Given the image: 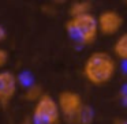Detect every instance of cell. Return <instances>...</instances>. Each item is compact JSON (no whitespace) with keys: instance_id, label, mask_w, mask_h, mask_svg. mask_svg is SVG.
<instances>
[{"instance_id":"1","label":"cell","mask_w":127,"mask_h":124,"mask_svg":"<svg viewBox=\"0 0 127 124\" xmlns=\"http://www.w3.org/2000/svg\"><path fill=\"white\" fill-rule=\"evenodd\" d=\"M83 76L94 86L107 85L116 74V61L108 52L97 50L88 56L83 63Z\"/></svg>"},{"instance_id":"2","label":"cell","mask_w":127,"mask_h":124,"mask_svg":"<svg viewBox=\"0 0 127 124\" xmlns=\"http://www.w3.org/2000/svg\"><path fill=\"white\" fill-rule=\"evenodd\" d=\"M66 31L72 41L82 45H90L96 41L98 27H97V19L94 15L85 14L79 17L70 18L66 22Z\"/></svg>"},{"instance_id":"3","label":"cell","mask_w":127,"mask_h":124,"mask_svg":"<svg viewBox=\"0 0 127 124\" xmlns=\"http://www.w3.org/2000/svg\"><path fill=\"white\" fill-rule=\"evenodd\" d=\"M30 119L33 124H60V112L56 99L44 93L34 104Z\"/></svg>"},{"instance_id":"4","label":"cell","mask_w":127,"mask_h":124,"mask_svg":"<svg viewBox=\"0 0 127 124\" xmlns=\"http://www.w3.org/2000/svg\"><path fill=\"white\" fill-rule=\"evenodd\" d=\"M58 106L60 115L68 121L70 124H75L79 112L83 108V99L81 94L72 90H63L58 97Z\"/></svg>"},{"instance_id":"5","label":"cell","mask_w":127,"mask_h":124,"mask_svg":"<svg viewBox=\"0 0 127 124\" xmlns=\"http://www.w3.org/2000/svg\"><path fill=\"white\" fill-rule=\"evenodd\" d=\"M97 19V27L98 31L104 36H113L123 26V18L119 12L113 10H105L98 15Z\"/></svg>"},{"instance_id":"6","label":"cell","mask_w":127,"mask_h":124,"mask_svg":"<svg viewBox=\"0 0 127 124\" xmlns=\"http://www.w3.org/2000/svg\"><path fill=\"white\" fill-rule=\"evenodd\" d=\"M18 90V78L11 71H0V106L7 108Z\"/></svg>"},{"instance_id":"7","label":"cell","mask_w":127,"mask_h":124,"mask_svg":"<svg viewBox=\"0 0 127 124\" xmlns=\"http://www.w3.org/2000/svg\"><path fill=\"white\" fill-rule=\"evenodd\" d=\"M90 10H92V3L90 1H85V0L74 1L68 8V15H70V18L79 17V15L90 14Z\"/></svg>"},{"instance_id":"8","label":"cell","mask_w":127,"mask_h":124,"mask_svg":"<svg viewBox=\"0 0 127 124\" xmlns=\"http://www.w3.org/2000/svg\"><path fill=\"white\" fill-rule=\"evenodd\" d=\"M113 53L118 59L127 61V33H123L116 38L113 44Z\"/></svg>"},{"instance_id":"9","label":"cell","mask_w":127,"mask_h":124,"mask_svg":"<svg viewBox=\"0 0 127 124\" xmlns=\"http://www.w3.org/2000/svg\"><path fill=\"white\" fill-rule=\"evenodd\" d=\"M42 87L40 85H32L28 87V90L25 91V99L26 101H30V102H34L36 104L37 101L40 99V97L42 96Z\"/></svg>"},{"instance_id":"10","label":"cell","mask_w":127,"mask_h":124,"mask_svg":"<svg viewBox=\"0 0 127 124\" xmlns=\"http://www.w3.org/2000/svg\"><path fill=\"white\" fill-rule=\"evenodd\" d=\"M93 117H94V113H93V109L88 105H83L82 110L79 112L77 117V121L75 124H92L93 121Z\"/></svg>"},{"instance_id":"11","label":"cell","mask_w":127,"mask_h":124,"mask_svg":"<svg viewBox=\"0 0 127 124\" xmlns=\"http://www.w3.org/2000/svg\"><path fill=\"white\" fill-rule=\"evenodd\" d=\"M7 61H8V52L3 48H0V68L6 66Z\"/></svg>"},{"instance_id":"12","label":"cell","mask_w":127,"mask_h":124,"mask_svg":"<svg viewBox=\"0 0 127 124\" xmlns=\"http://www.w3.org/2000/svg\"><path fill=\"white\" fill-rule=\"evenodd\" d=\"M6 38H7V31H6V29H4L3 26L0 25V42L4 41Z\"/></svg>"},{"instance_id":"13","label":"cell","mask_w":127,"mask_h":124,"mask_svg":"<svg viewBox=\"0 0 127 124\" xmlns=\"http://www.w3.org/2000/svg\"><path fill=\"white\" fill-rule=\"evenodd\" d=\"M113 124H127V119L116 117V119H113Z\"/></svg>"},{"instance_id":"14","label":"cell","mask_w":127,"mask_h":124,"mask_svg":"<svg viewBox=\"0 0 127 124\" xmlns=\"http://www.w3.org/2000/svg\"><path fill=\"white\" fill-rule=\"evenodd\" d=\"M122 98H123V99H124V102L127 104V86L123 89V90H122Z\"/></svg>"},{"instance_id":"15","label":"cell","mask_w":127,"mask_h":124,"mask_svg":"<svg viewBox=\"0 0 127 124\" xmlns=\"http://www.w3.org/2000/svg\"><path fill=\"white\" fill-rule=\"evenodd\" d=\"M22 124H33V121H32L30 117H28V119H25V120L22 121Z\"/></svg>"},{"instance_id":"16","label":"cell","mask_w":127,"mask_h":124,"mask_svg":"<svg viewBox=\"0 0 127 124\" xmlns=\"http://www.w3.org/2000/svg\"><path fill=\"white\" fill-rule=\"evenodd\" d=\"M126 4H127V1H126Z\"/></svg>"}]
</instances>
